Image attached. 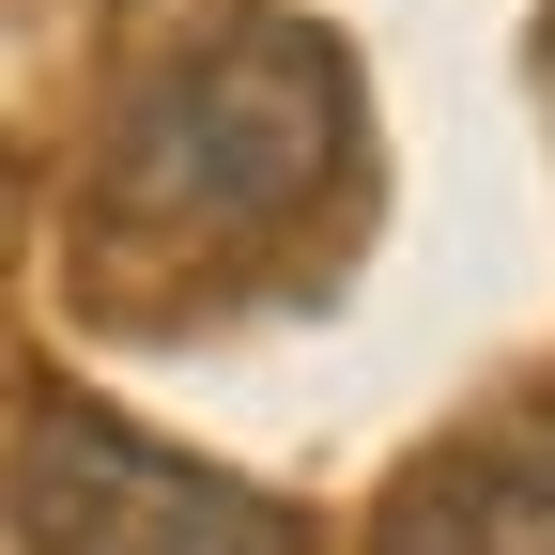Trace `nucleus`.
I'll list each match as a JSON object with an SVG mask.
<instances>
[{"label":"nucleus","mask_w":555,"mask_h":555,"mask_svg":"<svg viewBox=\"0 0 555 555\" xmlns=\"http://www.w3.org/2000/svg\"><path fill=\"white\" fill-rule=\"evenodd\" d=\"M0 494H16V540L31 555H294V509H262L247 478L124 433L108 401H62V386L31 401Z\"/></svg>","instance_id":"nucleus-2"},{"label":"nucleus","mask_w":555,"mask_h":555,"mask_svg":"<svg viewBox=\"0 0 555 555\" xmlns=\"http://www.w3.org/2000/svg\"><path fill=\"white\" fill-rule=\"evenodd\" d=\"M339 139H356V78H339V31L309 16H247L217 47H170L155 78L124 93L93 217L124 247H247L278 217H309Z\"/></svg>","instance_id":"nucleus-1"},{"label":"nucleus","mask_w":555,"mask_h":555,"mask_svg":"<svg viewBox=\"0 0 555 555\" xmlns=\"http://www.w3.org/2000/svg\"><path fill=\"white\" fill-rule=\"evenodd\" d=\"M371 555H555V416H509V433L433 448L386 494Z\"/></svg>","instance_id":"nucleus-3"}]
</instances>
